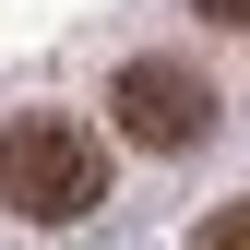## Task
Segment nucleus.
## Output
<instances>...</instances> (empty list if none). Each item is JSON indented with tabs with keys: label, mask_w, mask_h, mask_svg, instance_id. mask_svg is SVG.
<instances>
[{
	"label": "nucleus",
	"mask_w": 250,
	"mask_h": 250,
	"mask_svg": "<svg viewBox=\"0 0 250 250\" xmlns=\"http://www.w3.org/2000/svg\"><path fill=\"white\" fill-rule=\"evenodd\" d=\"M0 203L24 214V227H72V214L107 203V143L83 131V119H12L0 131Z\"/></svg>",
	"instance_id": "obj_1"
},
{
	"label": "nucleus",
	"mask_w": 250,
	"mask_h": 250,
	"mask_svg": "<svg viewBox=\"0 0 250 250\" xmlns=\"http://www.w3.org/2000/svg\"><path fill=\"white\" fill-rule=\"evenodd\" d=\"M107 119H119V143H143V155H191L214 131V83L191 60H131L119 96H107Z\"/></svg>",
	"instance_id": "obj_2"
},
{
	"label": "nucleus",
	"mask_w": 250,
	"mask_h": 250,
	"mask_svg": "<svg viewBox=\"0 0 250 250\" xmlns=\"http://www.w3.org/2000/svg\"><path fill=\"white\" fill-rule=\"evenodd\" d=\"M203 250H250V203H227V214H203Z\"/></svg>",
	"instance_id": "obj_3"
},
{
	"label": "nucleus",
	"mask_w": 250,
	"mask_h": 250,
	"mask_svg": "<svg viewBox=\"0 0 250 250\" xmlns=\"http://www.w3.org/2000/svg\"><path fill=\"white\" fill-rule=\"evenodd\" d=\"M191 12H203V24H250V0H191Z\"/></svg>",
	"instance_id": "obj_4"
}]
</instances>
